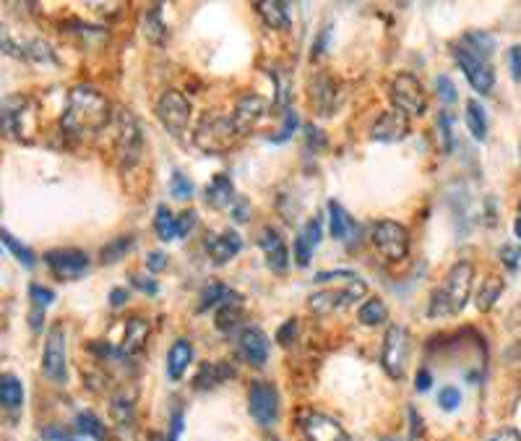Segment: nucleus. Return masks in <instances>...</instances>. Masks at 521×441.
I'll list each match as a JSON object with an SVG mask.
<instances>
[{
	"label": "nucleus",
	"mask_w": 521,
	"mask_h": 441,
	"mask_svg": "<svg viewBox=\"0 0 521 441\" xmlns=\"http://www.w3.org/2000/svg\"><path fill=\"white\" fill-rule=\"evenodd\" d=\"M113 120V105L94 87H73L66 99L60 128L69 139H87L105 131Z\"/></svg>",
	"instance_id": "f257e3e1"
},
{
	"label": "nucleus",
	"mask_w": 521,
	"mask_h": 441,
	"mask_svg": "<svg viewBox=\"0 0 521 441\" xmlns=\"http://www.w3.org/2000/svg\"><path fill=\"white\" fill-rule=\"evenodd\" d=\"M472 282H475V267L470 261H456L446 279L433 290L431 303H428V316L443 319V316H456L464 311V305L472 296Z\"/></svg>",
	"instance_id": "f03ea898"
},
{
	"label": "nucleus",
	"mask_w": 521,
	"mask_h": 441,
	"mask_svg": "<svg viewBox=\"0 0 521 441\" xmlns=\"http://www.w3.org/2000/svg\"><path fill=\"white\" fill-rule=\"evenodd\" d=\"M237 128L232 126V117L219 116V113H206L199 126H196V134H193V141L196 146L206 152V155H222L227 152L235 139H237Z\"/></svg>",
	"instance_id": "7ed1b4c3"
},
{
	"label": "nucleus",
	"mask_w": 521,
	"mask_h": 441,
	"mask_svg": "<svg viewBox=\"0 0 521 441\" xmlns=\"http://www.w3.org/2000/svg\"><path fill=\"white\" fill-rule=\"evenodd\" d=\"M391 105L394 110L405 113V116H425L428 110V94L425 87L417 81V76L412 73H396L391 81Z\"/></svg>",
	"instance_id": "20e7f679"
},
{
	"label": "nucleus",
	"mask_w": 521,
	"mask_h": 441,
	"mask_svg": "<svg viewBox=\"0 0 521 441\" xmlns=\"http://www.w3.org/2000/svg\"><path fill=\"white\" fill-rule=\"evenodd\" d=\"M115 123H117V136H115V152L120 157V164L128 167L134 164L141 157V144H144V136H141V126L138 120L126 108H117L113 113Z\"/></svg>",
	"instance_id": "39448f33"
},
{
	"label": "nucleus",
	"mask_w": 521,
	"mask_h": 441,
	"mask_svg": "<svg viewBox=\"0 0 521 441\" xmlns=\"http://www.w3.org/2000/svg\"><path fill=\"white\" fill-rule=\"evenodd\" d=\"M367 287L360 277H352L349 282H344V287L340 290H321L316 296H311V311L318 314V316H326V314H334V311H341V308H349L355 301L365 298Z\"/></svg>",
	"instance_id": "423d86ee"
},
{
	"label": "nucleus",
	"mask_w": 521,
	"mask_h": 441,
	"mask_svg": "<svg viewBox=\"0 0 521 441\" xmlns=\"http://www.w3.org/2000/svg\"><path fill=\"white\" fill-rule=\"evenodd\" d=\"M373 246L376 251L388 258V261H402L409 254V232L405 225L394 222V220H381L373 225Z\"/></svg>",
	"instance_id": "0eeeda50"
},
{
	"label": "nucleus",
	"mask_w": 521,
	"mask_h": 441,
	"mask_svg": "<svg viewBox=\"0 0 521 441\" xmlns=\"http://www.w3.org/2000/svg\"><path fill=\"white\" fill-rule=\"evenodd\" d=\"M453 58L459 63V69L464 70L467 81L472 84V89L479 94H490L493 87H496V73H493V66L490 61L479 58L477 52H472L470 47H464L461 42L453 45Z\"/></svg>",
	"instance_id": "6e6552de"
},
{
	"label": "nucleus",
	"mask_w": 521,
	"mask_h": 441,
	"mask_svg": "<svg viewBox=\"0 0 521 441\" xmlns=\"http://www.w3.org/2000/svg\"><path fill=\"white\" fill-rule=\"evenodd\" d=\"M157 117L162 120V126L167 128L170 136H182L191 126V102L185 99V94L178 89H170L159 97Z\"/></svg>",
	"instance_id": "1a4fd4ad"
},
{
	"label": "nucleus",
	"mask_w": 521,
	"mask_h": 441,
	"mask_svg": "<svg viewBox=\"0 0 521 441\" xmlns=\"http://www.w3.org/2000/svg\"><path fill=\"white\" fill-rule=\"evenodd\" d=\"M42 371L50 381L66 384L69 381V369H66V332L63 326L55 324L47 332L45 352H42Z\"/></svg>",
	"instance_id": "9d476101"
},
{
	"label": "nucleus",
	"mask_w": 521,
	"mask_h": 441,
	"mask_svg": "<svg viewBox=\"0 0 521 441\" xmlns=\"http://www.w3.org/2000/svg\"><path fill=\"white\" fill-rule=\"evenodd\" d=\"M409 358V334L405 326H391L386 332L384 352H381V366L391 379H402L407 369Z\"/></svg>",
	"instance_id": "9b49d317"
},
{
	"label": "nucleus",
	"mask_w": 521,
	"mask_h": 441,
	"mask_svg": "<svg viewBox=\"0 0 521 441\" xmlns=\"http://www.w3.org/2000/svg\"><path fill=\"white\" fill-rule=\"evenodd\" d=\"M248 410L261 426H274L279 418V392L269 381H253L248 389Z\"/></svg>",
	"instance_id": "f8f14e48"
},
{
	"label": "nucleus",
	"mask_w": 521,
	"mask_h": 441,
	"mask_svg": "<svg viewBox=\"0 0 521 441\" xmlns=\"http://www.w3.org/2000/svg\"><path fill=\"white\" fill-rule=\"evenodd\" d=\"M29 108H32V99L23 97V94H11L0 102V134L8 136V139H22L26 141V128H23V120L29 116Z\"/></svg>",
	"instance_id": "ddd939ff"
},
{
	"label": "nucleus",
	"mask_w": 521,
	"mask_h": 441,
	"mask_svg": "<svg viewBox=\"0 0 521 441\" xmlns=\"http://www.w3.org/2000/svg\"><path fill=\"white\" fill-rule=\"evenodd\" d=\"M47 267L55 272V277L76 279L89 269V256L81 249H55L45 254Z\"/></svg>",
	"instance_id": "4468645a"
},
{
	"label": "nucleus",
	"mask_w": 521,
	"mask_h": 441,
	"mask_svg": "<svg viewBox=\"0 0 521 441\" xmlns=\"http://www.w3.org/2000/svg\"><path fill=\"white\" fill-rule=\"evenodd\" d=\"M302 434L308 441H352L337 420L316 410L302 413Z\"/></svg>",
	"instance_id": "2eb2a0df"
},
{
	"label": "nucleus",
	"mask_w": 521,
	"mask_h": 441,
	"mask_svg": "<svg viewBox=\"0 0 521 441\" xmlns=\"http://www.w3.org/2000/svg\"><path fill=\"white\" fill-rule=\"evenodd\" d=\"M269 113V102L258 94H243L237 102H235V110H232V126L237 128V134H246L250 131L261 117Z\"/></svg>",
	"instance_id": "dca6fc26"
},
{
	"label": "nucleus",
	"mask_w": 521,
	"mask_h": 441,
	"mask_svg": "<svg viewBox=\"0 0 521 441\" xmlns=\"http://www.w3.org/2000/svg\"><path fill=\"white\" fill-rule=\"evenodd\" d=\"M258 246L266 256V264H269L272 272L284 275L290 269V251H287V243H284V238L279 235L276 228H264L261 238H258Z\"/></svg>",
	"instance_id": "f3484780"
},
{
	"label": "nucleus",
	"mask_w": 521,
	"mask_h": 441,
	"mask_svg": "<svg viewBox=\"0 0 521 441\" xmlns=\"http://www.w3.org/2000/svg\"><path fill=\"white\" fill-rule=\"evenodd\" d=\"M409 134V117L399 110H386L378 116V120L373 123L370 128V139L373 141H386V144H394V141H402Z\"/></svg>",
	"instance_id": "a211bd4d"
},
{
	"label": "nucleus",
	"mask_w": 521,
	"mask_h": 441,
	"mask_svg": "<svg viewBox=\"0 0 521 441\" xmlns=\"http://www.w3.org/2000/svg\"><path fill=\"white\" fill-rule=\"evenodd\" d=\"M240 352H243V358L248 361L253 369L266 366V361H269V337L258 326L243 329V334H240Z\"/></svg>",
	"instance_id": "6ab92c4d"
},
{
	"label": "nucleus",
	"mask_w": 521,
	"mask_h": 441,
	"mask_svg": "<svg viewBox=\"0 0 521 441\" xmlns=\"http://www.w3.org/2000/svg\"><path fill=\"white\" fill-rule=\"evenodd\" d=\"M240 249H243V238H240L235 230L209 235V240H206V251H209L214 264H227L229 258L237 256Z\"/></svg>",
	"instance_id": "aec40b11"
},
{
	"label": "nucleus",
	"mask_w": 521,
	"mask_h": 441,
	"mask_svg": "<svg viewBox=\"0 0 521 441\" xmlns=\"http://www.w3.org/2000/svg\"><path fill=\"white\" fill-rule=\"evenodd\" d=\"M321 238H323V228H321V220L313 217L300 235H297L295 240V258L300 267H308L311 264V258H313V251H316V246L321 243Z\"/></svg>",
	"instance_id": "412c9836"
},
{
	"label": "nucleus",
	"mask_w": 521,
	"mask_h": 441,
	"mask_svg": "<svg viewBox=\"0 0 521 441\" xmlns=\"http://www.w3.org/2000/svg\"><path fill=\"white\" fill-rule=\"evenodd\" d=\"M256 8H258L261 19H264V23L269 29H274V32H287L290 29L293 19H290V5L287 3H282V0H264Z\"/></svg>",
	"instance_id": "4be33fe9"
},
{
	"label": "nucleus",
	"mask_w": 521,
	"mask_h": 441,
	"mask_svg": "<svg viewBox=\"0 0 521 441\" xmlns=\"http://www.w3.org/2000/svg\"><path fill=\"white\" fill-rule=\"evenodd\" d=\"M149 322L144 319V316H131L128 322H126V337H123V345H120V355H131V352H136L144 342H146V337H149Z\"/></svg>",
	"instance_id": "5701e85b"
},
{
	"label": "nucleus",
	"mask_w": 521,
	"mask_h": 441,
	"mask_svg": "<svg viewBox=\"0 0 521 441\" xmlns=\"http://www.w3.org/2000/svg\"><path fill=\"white\" fill-rule=\"evenodd\" d=\"M311 97H313L318 116H329L334 110V81L326 73L316 76L311 81Z\"/></svg>",
	"instance_id": "b1692460"
},
{
	"label": "nucleus",
	"mask_w": 521,
	"mask_h": 441,
	"mask_svg": "<svg viewBox=\"0 0 521 441\" xmlns=\"http://www.w3.org/2000/svg\"><path fill=\"white\" fill-rule=\"evenodd\" d=\"M232 376H235V369L227 363H201V369L196 373V389H211Z\"/></svg>",
	"instance_id": "393cba45"
},
{
	"label": "nucleus",
	"mask_w": 521,
	"mask_h": 441,
	"mask_svg": "<svg viewBox=\"0 0 521 441\" xmlns=\"http://www.w3.org/2000/svg\"><path fill=\"white\" fill-rule=\"evenodd\" d=\"M191 358H193V348H191V342L188 340H178L172 348H170V355H167V373H170V379H181L185 369L191 366Z\"/></svg>",
	"instance_id": "a878e982"
},
{
	"label": "nucleus",
	"mask_w": 521,
	"mask_h": 441,
	"mask_svg": "<svg viewBox=\"0 0 521 441\" xmlns=\"http://www.w3.org/2000/svg\"><path fill=\"white\" fill-rule=\"evenodd\" d=\"M235 191H232V183H229V178L227 175H217L209 186H206V202L211 204V207H232L235 204Z\"/></svg>",
	"instance_id": "bb28decb"
},
{
	"label": "nucleus",
	"mask_w": 521,
	"mask_h": 441,
	"mask_svg": "<svg viewBox=\"0 0 521 441\" xmlns=\"http://www.w3.org/2000/svg\"><path fill=\"white\" fill-rule=\"evenodd\" d=\"M23 402L22 381L14 373H0V405L5 410H16Z\"/></svg>",
	"instance_id": "cd10ccee"
},
{
	"label": "nucleus",
	"mask_w": 521,
	"mask_h": 441,
	"mask_svg": "<svg viewBox=\"0 0 521 441\" xmlns=\"http://www.w3.org/2000/svg\"><path fill=\"white\" fill-rule=\"evenodd\" d=\"M503 290H506V282L496 275H490V277L485 279L482 285H479V290H477V308L485 314V311H490L496 303L500 301V296H503Z\"/></svg>",
	"instance_id": "c85d7f7f"
},
{
	"label": "nucleus",
	"mask_w": 521,
	"mask_h": 441,
	"mask_svg": "<svg viewBox=\"0 0 521 441\" xmlns=\"http://www.w3.org/2000/svg\"><path fill=\"white\" fill-rule=\"evenodd\" d=\"M329 232L337 240H344L352 232V217L347 214L340 202H329Z\"/></svg>",
	"instance_id": "c756f323"
},
{
	"label": "nucleus",
	"mask_w": 521,
	"mask_h": 441,
	"mask_svg": "<svg viewBox=\"0 0 521 441\" xmlns=\"http://www.w3.org/2000/svg\"><path fill=\"white\" fill-rule=\"evenodd\" d=\"M110 416L117 426H123V428H128L131 423H134V416H136V405H134V395H126V392H120V395L113 397V405H110Z\"/></svg>",
	"instance_id": "7c9ffc66"
},
{
	"label": "nucleus",
	"mask_w": 521,
	"mask_h": 441,
	"mask_svg": "<svg viewBox=\"0 0 521 441\" xmlns=\"http://www.w3.org/2000/svg\"><path fill=\"white\" fill-rule=\"evenodd\" d=\"M243 319V308H240V298L235 293H229L222 305H219V314H217V329L219 332H229L232 326Z\"/></svg>",
	"instance_id": "2f4dec72"
},
{
	"label": "nucleus",
	"mask_w": 521,
	"mask_h": 441,
	"mask_svg": "<svg viewBox=\"0 0 521 441\" xmlns=\"http://www.w3.org/2000/svg\"><path fill=\"white\" fill-rule=\"evenodd\" d=\"M360 324L363 326H381L388 322V308L381 298H367L360 305V314H358Z\"/></svg>",
	"instance_id": "473e14b6"
},
{
	"label": "nucleus",
	"mask_w": 521,
	"mask_h": 441,
	"mask_svg": "<svg viewBox=\"0 0 521 441\" xmlns=\"http://www.w3.org/2000/svg\"><path fill=\"white\" fill-rule=\"evenodd\" d=\"M467 128L477 141H485V136H488V116H485V108L477 99L467 102Z\"/></svg>",
	"instance_id": "72a5a7b5"
},
{
	"label": "nucleus",
	"mask_w": 521,
	"mask_h": 441,
	"mask_svg": "<svg viewBox=\"0 0 521 441\" xmlns=\"http://www.w3.org/2000/svg\"><path fill=\"white\" fill-rule=\"evenodd\" d=\"M461 45L470 47L472 52H477V55L485 58V61L496 52V40H493L488 32H467V34L461 37Z\"/></svg>",
	"instance_id": "f704fd0d"
},
{
	"label": "nucleus",
	"mask_w": 521,
	"mask_h": 441,
	"mask_svg": "<svg viewBox=\"0 0 521 441\" xmlns=\"http://www.w3.org/2000/svg\"><path fill=\"white\" fill-rule=\"evenodd\" d=\"M227 298H229L227 285H222V282H209L204 287V293H201V298H199V303H196V311L204 314L211 305H222Z\"/></svg>",
	"instance_id": "c9c22d12"
},
{
	"label": "nucleus",
	"mask_w": 521,
	"mask_h": 441,
	"mask_svg": "<svg viewBox=\"0 0 521 441\" xmlns=\"http://www.w3.org/2000/svg\"><path fill=\"white\" fill-rule=\"evenodd\" d=\"M0 240L5 243V249L14 254V258H19V261H22L23 267H34V261H37V258H34V251H32L26 243H22L19 238H14L8 230H0Z\"/></svg>",
	"instance_id": "e433bc0d"
},
{
	"label": "nucleus",
	"mask_w": 521,
	"mask_h": 441,
	"mask_svg": "<svg viewBox=\"0 0 521 441\" xmlns=\"http://www.w3.org/2000/svg\"><path fill=\"white\" fill-rule=\"evenodd\" d=\"M134 249V238L131 235H123V238H115V240H110L105 249H102V264H113V261H117V258H123V256L128 254Z\"/></svg>",
	"instance_id": "4c0bfd02"
},
{
	"label": "nucleus",
	"mask_w": 521,
	"mask_h": 441,
	"mask_svg": "<svg viewBox=\"0 0 521 441\" xmlns=\"http://www.w3.org/2000/svg\"><path fill=\"white\" fill-rule=\"evenodd\" d=\"M76 426H79V431L89 434V436H94V439L107 441V428L102 426V420L97 418L94 413H79V418H76Z\"/></svg>",
	"instance_id": "58836bf2"
},
{
	"label": "nucleus",
	"mask_w": 521,
	"mask_h": 441,
	"mask_svg": "<svg viewBox=\"0 0 521 441\" xmlns=\"http://www.w3.org/2000/svg\"><path fill=\"white\" fill-rule=\"evenodd\" d=\"M144 26H146V34L152 42H162L164 40V23H162V8L152 5L144 16Z\"/></svg>",
	"instance_id": "ea45409f"
},
{
	"label": "nucleus",
	"mask_w": 521,
	"mask_h": 441,
	"mask_svg": "<svg viewBox=\"0 0 521 441\" xmlns=\"http://www.w3.org/2000/svg\"><path fill=\"white\" fill-rule=\"evenodd\" d=\"M154 228H157L162 240H172L175 238V217L170 214V210L162 204L157 207V217H154Z\"/></svg>",
	"instance_id": "a19ab883"
},
{
	"label": "nucleus",
	"mask_w": 521,
	"mask_h": 441,
	"mask_svg": "<svg viewBox=\"0 0 521 441\" xmlns=\"http://www.w3.org/2000/svg\"><path fill=\"white\" fill-rule=\"evenodd\" d=\"M0 50L5 52V55H14V58H22V42L14 37V32L11 29H5L3 23H0Z\"/></svg>",
	"instance_id": "79ce46f5"
},
{
	"label": "nucleus",
	"mask_w": 521,
	"mask_h": 441,
	"mask_svg": "<svg viewBox=\"0 0 521 441\" xmlns=\"http://www.w3.org/2000/svg\"><path fill=\"white\" fill-rule=\"evenodd\" d=\"M170 193L175 199H191L193 196V183L182 175V173H175L172 181H170Z\"/></svg>",
	"instance_id": "37998d69"
},
{
	"label": "nucleus",
	"mask_w": 521,
	"mask_h": 441,
	"mask_svg": "<svg viewBox=\"0 0 521 441\" xmlns=\"http://www.w3.org/2000/svg\"><path fill=\"white\" fill-rule=\"evenodd\" d=\"M435 89H438V97H441L446 105H453L456 97H459V94H456V87H453V81L449 76H438V79H435Z\"/></svg>",
	"instance_id": "c03bdc74"
},
{
	"label": "nucleus",
	"mask_w": 521,
	"mask_h": 441,
	"mask_svg": "<svg viewBox=\"0 0 521 441\" xmlns=\"http://www.w3.org/2000/svg\"><path fill=\"white\" fill-rule=\"evenodd\" d=\"M29 296H32V301L37 303V308H40V311L55 301V293H52L50 287H42V285H29Z\"/></svg>",
	"instance_id": "a18cd8bd"
},
{
	"label": "nucleus",
	"mask_w": 521,
	"mask_h": 441,
	"mask_svg": "<svg viewBox=\"0 0 521 441\" xmlns=\"http://www.w3.org/2000/svg\"><path fill=\"white\" fill-rule=\"evenodd\" d=\"M193 225H196V211L188 210L178 214V217H175V238H185Z\"/></svg>",
	"instance_id": "49530a36"
},
{
	"label": "nucleus",
	"mask_w": 521,
	"mask_h": 441,
	"mask_svg": "<svg viewBox=\"0 0 521 441\" xmlns=\"http://www.w3.org/2000/svg\"><path fill=\"white\" fill-rule=\"evenodd\" d=\"M459 402H461V395H459V389H456V387H446V389H441V395H438V405H441L443 410H456V408H459Z\"/></svg>",
	"instance_id": "de8ad7c7"
},
{
	"label": "nucleus",
	"mask_w": 521,
	"mask_h": 441,
	"mask_svg": "<svg viewBox=\"0 0 521 441\" xmlns=\"http://www.w3.org/2000/svg\"><path fill=\"white\" fill-rule=\"evenodd\" d=\"M500 261H503L511 272H516V269H519V261H521L519 246H503V249H500Z\"/></svg>",
	"instance_id": "09e8293b"
},
{
	"label": "nucleus",
	"mask_w": 521,
	"mask_h": 441,
	"mask_svg": "<svg viewBox=\"0 0 521 441\" xmlns=\"http://www.w3.org/2000/svg\"><path fill=\"white\" fill-rule=\"evenodd\" d=\"M297 128V116L293 110H284V123H282V128H279V134L272 136V141H287L293 136V131Z\"/></svg>",
	"instance_id": "8fccbe9b"
},
{
	"label": "nucleus",
	"mask_w": 521,
	"mask_h": 441,
	"mask_svg": "<svg viewBox=\"0 0 521 441\" xmlns=\"http://www.w3.org/2000/svg\"><path fill=\"white\" fill-rule=\"evenodd\" d=\"M451 116L449 113H441L438 117V126H441V136H443V146H446V152H451L453 149V128H451Z\"/></svg>",
	"instance_id": "3c124183"
},
{
	"label": "nucleus",
	"mask_w": 521,
	"mask_h": 441,
	"mask_svg": "<svg viewBox=\"0 0 521 441\" xmlns=\"http://www.w3.org/2000/svg\"><path fill=\"white\" fill-rule=\"evenodd\" d=\"M295 334H297V319H290L287 324L276 332V342H279V345H293V342H295Z\"/></svg>",
	"instance_id": "603ef678"
},
{
	"label": "nucleus",
	"mask_w": 521,
	"mask_h": 441,
	"mask_svg": "<svg viewBox=\"0 0 521 441\" xmlns=\"http://www.w3.org/2000/svg\"><path fill=\"white\" fill-rule=\"evenodd\" d=\"M508 69H511V79L521 84V45H514L508 50Z\"/></svg>",
	"instance_id": "864d4df0"
},
{
	"label": "nucleus",
	"mask_w": 521,
	"mask_h": 441,
	"mask_svg": "<svg viewBox=\"0 0 521 441\" xmlns=\"http://www.w3.org/2000/svg\"><path fill=\"white\" fill-rule=\"evenodd\" d=\"M146 267H149L152 272H162V269H167V256L159 254V251H152L149 258H146Z\"/></svg>",
	"instance_id": "5fc2aeb1"
},
{
	"label": "nucleus",
	"mask_w": 521,
	"mask_h": 441,
	"mask_svg": "<svg viewBox=\"0 0 521 441\" xmlns=\"http://www.w3.org/2000/svg\"><path fill=\"white\" fill-rule=\"evenodd\" d=\"M232 217H235L237 222H248V202L235 199V204H232Z\"/></svg>",
	"instance_id": "6e6d98bb"
},
{
	"label": "nucleus",
	"mask_w": 521,
	"mask_h": 441,
	"mask_svg": "<svg viewBox=\"0 0 521 441\" xmlns=\"http://www.w3.org/2000/svg\"><path fill=\"white\" fill-rule=\"evenodd\" d=\"M488 441H521V434L516 428H500Z\"/></svg>",
	"instance_id": "4d7b16f0"
},
{
	"label": "nucleus",
	"mask_w": 521,
	"mask_h": 441,
	"mask_svg": "<svg viewBox=\"0 0 521 441\" xmlns=\"http://www.w3.org/2000/svg\"><path fill=\"white\" fill-rule=\"evenodd\" d=\"M131 282L136 285L138 290H144V293H149V296H154L157 293V282L154 279H146V277H131Z\"/></svg>",
	"instance_id": "13d9d810"
},
{
	"label": "nucleus",
	"mask_w": 521,
	"mask_h": 441,
	"mask_svg": "<svg viewBox=\"0 0 521 441\" xmlns=\"http://www.w3.org/2000/svg\"><path fill=\"white\" fill-rule=\"evenodd\" d=\"M414 381H417V389H420V392H425V389L433 384L431 371H425V369H423V371L417 373V379H414Z\"/></svg>",
	"instance_id": "bf43d9fd"
},
{
	"label": "nucleus",
	"mask_w": 521,
	"mask_h": 441,
	"mask_svg": "<svg viewBox=\"0 0 521 441\" xmlns=\"http://www.w3.org/2000/svg\"><path fill=\"white\" fill-rule=\"evenodd\" d=\"M110 303H113V305H123V303H126V290H113Z\"/></svg>",
	"instance_id": "052dcab7"
},
{
	"label": "nucleus",
	"mask_w": 521,
	"mask_h": 441,
	"mask_svg": "<svg viewBox=\"0 0 521 441\" xmlns=\"http://www.w3.org/2000/svg\"><path fill=\"white\" fill-rule=\"evenodd\" d=\"M514 232H516V238L521 240V204H519V214H516V222H514Z\"/></svg>",
	"instance_id": "680f3d73"
},
{
	"label": "nucleus",
	"mask_w": 521,
	"mask_h": 441,
	"mask_svg": "<svg viewBox=\"0 0 521 441\" xmlns=\"http://www.w3.org/2000/svg\"><path fill=\"white\" fill-rule=\"evenodd\" d=\"M519 155H521V144H519Z\"/></svg>",
	"instance_id": "e2e57ef3"
}]
</instances>
